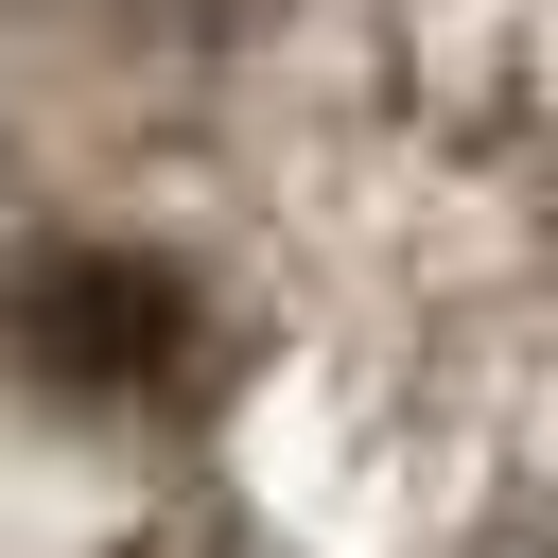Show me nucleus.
Returning <instances> with one entry per match:
<instances>
[{
	"instance_id": "f257e3e1",
	"label": "nucleus",
	"mask_w": 558,
	"mask_h": 558,
	"mask_svg": "<svg viewBox=\"0 0 558 558\" xmlns=\"http://www.w3.org/2000/svg\"><path fill=\"white\" fill-rule=\"evenodd\" d=\"M17 349H35V384H70V401H140V384L192 349V279H174V262H52L35 314H17Z\"/></svg>"
}]
</instances>
